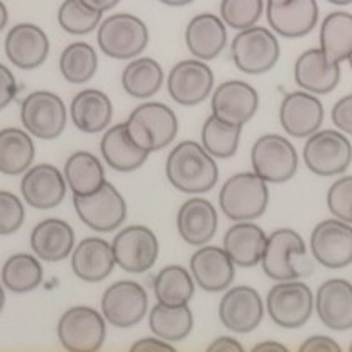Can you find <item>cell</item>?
<instances>
[{"label": "cell", "instance_id": "cell-54", "mask_svg": "<svg viewBox=\"0 0 352 352\" xmlns=\"http://www.w3.org/2000/svg\"><path fill=\"white\" fill-rule=\"evenodd\" d=\"M161 3H164V6H170V7H183V6H188V3H192L193 0H160Z\"/></svg>", "mask_w": 352, "mask_h": 352}, {"label": "cell", "instance_id": "cell-19", "mask_svg": "<svg viewBox=\"0 0 352 352\" xmlns=\"http://www.w3.org/2000/svg\"><path fill=\"white\" fill-rule=\"evenodd\" d=\"M68 183L65 173L53 164H36L21 179V193L25 204L38 210H50L65 200Z\"/></svg>", "mask_w": 352, "mask_h": 352}, {"label": "cell", "instance_id": "cell-14", "mask_svg": "<svg viewBox=\"0 0 352 352\" xmlns=\"http://www.w3.org/2000/svg\"><path fill=\"white\" fill-rule=\"evenodd\" d=\"M148 305V293L138 281L120 280L104 292L100 311L113 327L131 329L146 317Z\"/></svg>", "mask_w": 352, "mask_h": 352}, {"label": "cell", "instance_id": "cell-38", "mask_svg": "<svg viewBox=\"0 0 352 352\" xmlns=\"http://www.w3.org/2000/svg\"><path fill=\"white\" fill-rule=\"evenodd\" d=\"M195 285L192 273L179 264L164 266L153 280L154 296L166 305H186L195 295Z\"/></svg>", "mask_w": 352, "mask_h": 352}, {"label": "cell", "instance_id": "cell-8", "mask_svg": "<svg viewBox=\"0 0 352 352\" xmlns=\"http://www.w3.org/2000/svg\"><path fill=\"white\" fill-rule=\"evenodd\" d=\"M307 256L303 237L293 229H278L267 236L261 258V267L270 280L286 281L298 280L308 273L298 266Z\"/></svg>", "mask_w": 352, "mask_h": 352}, {"label": "cell", "instance_id": "cell-49", "mask_svg": "<svg viewBox=\"0 0 352 352\" xmlns=\"http://www.w3.org/2000/svg\"><path fill=\"white\" fill-rule=\"evenodd\" d=\"M132 351H168L175 352V347L171 342L160 339V337H144V339H139L138 342H134L131 346Z\"/></svg>", "mask_w": 352, "mask_h": 352}, {"label": "cell", "instance_id": "cell-53", "mask_svg": "<svg viewBox=\"0 0 352 352\" xmlns=\"http://www.w3.org/2000/svg\"><path fill=\"white\" fill-rule=\"evenodd\" d=\"M7 22H9V12H7L6 3L0 0V31H3V28L7 25Z\"/></svg>", "mask_w": 352, "mask_h": 352}, {"label": "cell", "instance_id": "cell-3", "mask_svg": "<svg viewBox=\"0 0 352 352\" xmlns=\"http://www.w3.org/2000/svg\"><path fill=\"white\" fill-rule=\"evenodd\" d=\"M131 139L148 153L161 151L173 142L178 134L176 113L161 102H144L131 112L126 120Z\"/></svg>", "mask_w": 352, "mask_h": 352}, {"label": "cell", "instance_id": "cell-21", "mask_svg": "<svg viewBox=\"0 0 352 352\" xmlns=\"http://www.w3.org/2000/svg\"><path fill=\"white\" fill-rule=\"evenodd\" d=\"M259 95L256 88L241 80H229L212 94V113L223 122L244 126L256 116Z\"/></svg>", "mask_w": 352, "mask_h": 352}, {"label": "cell", "instance_id": "cell-28", "mask_svg": "<svg viewBox=\"0 0 352 352\" xmlns=\"http://www.w3.org/2000/svg\"><path fill=\"white\" fill-rule=\"evenodd\" d=\"M185 43L197 60H215L227 46L226 22L215 14H198L186 25Z\"/></svg>", "mask_w": 352, "mask_h": 352}, {"label": "cell", "instance_id": "cell-57", "mask_svg": "<svg viewBox=\"0 0 352 352\" xmlns=\"http://www.w3.org/2000/svg\"><path fill=\"white\" fill-rule=\"evenodd\" d=\"M329 3H333V6H349L352 0H327Z\"/></svg>", "mask_w": 352, "mask_h": 352}, {"label": "cell", "instance_id": "cell-36", "mask_svg": "<svg viewBox=\"0 0 352 352\" xmlns=\"http://www.w3.org/2000/svg\"><path fill=\"white\" fill-rule=\"evenodd\" d=\"M320 50L332 63H342L352 54V14L330 12L320 24Z\"/></svg>", "mask_w": 352, "mask_h": 352}, {"label": "cell", "instance_id": "cell-23", "mask_svg": "<svg viewBox=\"0 0 352 352\" xmlns=\"http://www.w3.org/2000/svg\"><path fill=\"white\" fill-rule=\"evenodd\" d=\"M315 311L325 327L332 330L352 329V285L342 278H332L318 286Z\"/></svg>", "mask_w": 352, "mask_h": 352}, {"label": "cell", "instance_id": "cell-1", "mask_svg": "<svg viewBox=\"0 0 352 352\" xmlns=\"http://www.w3.org/2000/svg\"><path fill=\"white\" fill-rule=\"evenodd\" d=\"M164 171L171 186L188 195L210 192L219 182L215 157L197 141H183L176 144L168 154Z\"/></svg>", "mask_w": 352, "mask_h": 352}, {"label": "cell", "instance_id": "cell-7", "mask_svg": "<svg viewBox=\"0 0 352 352\" xmlns=\"http://www.w3.org/2000/svg\"><path fill=\"white\" fill-rule=\"evenodd\" d=\"M315 296L308 285L298 280L276 281L266 296V311L281 329H300L310 320Z\"/></svg>", "mask_w": 352, "mask_h": 352}, {"label": "cell", "instance_id": "cell-39", "mask_svg": "<svg viewBox=\"0 0 352 352\" xmlns=\"http://www.w3.org/2000/svg\"><path fill=\"white\" fill-rule=\"evenodd\" d=\"M43 266L38 256L12 254L2 266V285L12 293H29L43 283Z\"/></svg>", "mask_w": 352, "mask_h": 352}, {"label": "cell", "instance_id": "cell-32", "mask_svg": "<svg viewBox=\"0 0 352 352\" xmlns=\"http://www.w3.org/2000/svg\"><path fill=\"white\" fill-rule=\"evenodd\" d=\"M267 236L252 220L236 222L226 230L223 249L236 266L254 267L261 263Z\"/></svg>", "mask_w": 352, "mask_h": 352}, {"label": "cell", "instance_id": "cell-15", "mask_svg": "<svg viewBox=\"0 0 352 352\" xmlns=\"http://www.w3.org/2000/svg\"><path fill=\"white\" fill-rule=\"evenodd\" d=\"M310 249L315 261L329 270H342L352 263V227L339 219H327L314 227Z\"/></svg>", "mask_w": 352, "mask_h": 352}, {"label": "cell", "instance_id": "cell-43", "mask_svg": "<svg viewBox=\"0 0 352 352\" xmlns=\"http://www.w3.org/2000/svg\"><path fill=\"white\" fill-rule=\"evenodd\" d=\"M264 12V0H222L220 2V19L227 28L236 31L252 28L258 24Z\"/></svg>", "mask_w": 352, "mask_h": 352}, {"label": "cell", "instance_id": "cell-22", "mask_svg": "<svg viewBox=\"0 0 352 352\" xmlns=\"http://www.w3.org/2000/svg\"><path fill=\"white\" fill-rule=\"evenodd\" d=\"M3 47L6 56L16 68L36 69L50 54V39L39 25L21 22L7 32Z\"/></svg>", "mask_w": 352, "mask_h": 352}, {"label": "cell", "instance_id": "cell-52", "mask_svg": "<svg viewBox=\"0 0 352 352\" xmlns=\"http://www.w3.org/2000/svg\"><path fill=\"white\" fill-rule=\"evenodd\" d=\"M252 351L259 352V351H274V352H288V347L283 346L280 342H274V340H266V342H259L252 347Z\"/></svg>", "mask_w": 352, "mask_h": 352}, {"label": "cell", "instance_id": "cell-45", "mask_svg": "<svg viewBox=\"0 0 352 352\" xmlns=\"http://www.w3.org/2000/svg\"><path fill=\"white\" fill-rule=\"evenodd\" d=\"M25 219L24 204L14 193L0 190V236H9L21 229Z\"/></svg>", "mask_w": 352, "mask_h": 352}, {"label": "cell", "instance_id": "cell-29", "mask_svg": "<svg viewBox=\"0 0 352 352\" xmlns=\"http://www.w3.org/2000/svg\"><path fill=\"white\" fill-rule=\"evenodd\" d=\"M29 244L32 252L43 261H63L75 249V230L66 220L44 219L32 229Z\"/></svg>", "mask_w": 352, "mask_h": 352}, {"label": "cell", "instance_id": "cell-20", "mask_svg": "<svg viewBox=\"0 0 352 352\" xmlns=\"http://www.w3.org/2000/svg\"><path fill=\"white\" fill-rule=\"evenodd\" d=\"M190 273L195 283L208 293L226 292L236 276V264L219 245H200L190 259Z\"/></svg>", "mask_w": 352, "mask_h": 352}, {"label": "cell", "instance_id": "cell-34", "mask_svg": "<svg viewBox=\"0 0 352 352\" xmlns=\"http://www.w3.org/2000/svg\"><path fill=\"white\" fill-rule=\"evenodd\" d=\"M65 179L73 195H91L102 188L105 179V170L102 161L88 151H76L66 160Z\"/></svg>", "mask_w": 352, "mask_h": 352}, {"label": "cell", "instance_id": "cell-37", "mask_svg": "<svg viewBox=\"0 0 352 352\" xmlns=\"http://www.w3.org/2000/svg\"><path fill=\"white\" fill-rule=\"evenodd\" d=\"M122 88L127 95L132 98H151L160 91L164 82V73L161 65L153 58H134L131 63L124 68L122 76Z\"/></svg>", "mask_w": 352, "mask_h": 352}, {"label": "cell", "instance_id": "cell-9", "mask_svg": "<svg viewBox=\"0 0 352 352\" xmlns=\"http://www.w3.org/2000/svg\"><path fill=\"white\" fill-rule=\"evenodd\" d=\"M303 161L311 173L322 178L342 175L352 163V144L344 132L318 129L307 138Z\"/></svg>", "mask_w": 352, "mask_h": 352}, {"label": "cell", "instance_id": "cell-56", "mask_svg": "<svg viewBox=\"0 0 352 352\" xmlns=\"http://www.w3.org/2000/svg\"><path fill=\"white\" fill-rule=\"evenodd\" d=\"M3 305H6V292H3V286L0 285V311L3 310Z\"/></svg>", "mask_w": 352, "mask_h": 352}, {"label": "cell", "instance_id": "cell-18", "mask_svg": "<svg viewBox=\"0 0 352 352\" xmlns=\"http://www.w3.org/2000/svg\"><path fill=\"white\" fill-rule=\"evenodd\" d=\"M280 124L288 135L296 139L310 138L324 122V105L310 91H289L280 104Z\"/></svg>", "mask_w": 352, "mask_h": 352}, {"label": "cell", "instance_id": "cell-35", "mask_svg": "<svg viewBox=\"0 0 352 352\" xmlns=\"http://www.w3.org/2000/svg\"><path fill=\"white\" fill-rule=\"evenodd\" d=\"M148 322L154 336L171 344L185 340L193 330V314L188 303L166 305L157 302L149 311Z\"/></svg>", "mask_w": 352, "mask_h": 352}, {"label": "cell", "instance_id": "cell-55", "mask_svg": "<svg viewBox=\"0 0 352 352\" xmlns=\"http://www.w3.org/2000/svg\"><path fill=\"white\" fill-rule=\"evenodd\" d=\"M289 0H266V6H285V3H288Z\"/></svg>", "mask_w": 352, "mask_h": 352}, {"label": "cell", "instance_id": "cell-10", "mask_svg": "<svg viewBox=\"0 0 352 352\" xmlns=\"http://www.w3.org/2000/svg\"><path fill=\"white\" fill-rule=\"evenodd\" d=\"M252 171L266 183H286L298 170L295 146L280 134H264L252 144Z\"/></svg>", "mask_w": 352, "mask_h": 352}, {"label": "cell", "instance_id": "cell-31", "mask_svg": "<svg viewBox=\"0 0 352 352\" xmlns=\"http://www.w3.org/2000/svg\"><path fill=\"white\" fill-rule=\"evenodd\" d=\"M100 153L105 163L120 173L139 170L151 154L132 141L126 122L116 124L104 132L100 139Z\"/></svg>", "mask_w": 352, "mask_h": 352}, {"label": "cell", "instance_id": "cell-44", "mask_svg": "<svg viewBox=\"0 0 352 352\" xmlns=\"http://www.w3.org/2000/svg\"><path fill=\"white\" fill-rule=\"evenodd\" d=\"M327 207L336 219L352 223V176H342L327 192Z\"/></svg>", "mask_w": 352, "mask_h": 352}, {"label": "cell", "instance_id": "cell-13", "mask_svg": "<svg viewBox=\"0 0 352 352\" xmlns=\"http://www.w3.org/2000/svg\"><path fill=\"white\" fill-rule=\"evenodd\" d=\"M116 264L131 274H141L156 264L160 256V241L146 226H129L120 229L112 241Z\"/></svg>", "mask_w": 352, "mask_h": 352}, {"label": "cell", "instance_id": "cell-58", "mask_svg": "<svg viewBox=\"0 0 352 352\" xmlns=\"http://www.w3.org/2000/svg\"><path fill=\"white\" fill-rule=\"evenodd\" d=\"M347 61H349V65H351V69H352V54H351V56H349V60H347Z\"/></svg>", "mask_w": 352, "mask_h": 352}, {"label": "cell", "instance_id": "cell-11", "mask_svg": "<svg viewBox=\"0 0 352 352\" xmlns=\"http://www.w3.org/2000/svg\"><path fill=\"white\" fill-rule=\"evenodd\" d=\"M66 105L60 95L36 90L22 100L21 122L24 129L43 141L58 139L66 127Z\"/></svg>", "mask_w": 352, "mask_h": 352}, {"label": "cell", "instance_id": "cell-27", "mask_svg": "<svg viewBox=\"0 0 352 352\" xmlns=\"http://www.w3.org/2000/svg\"><path fill=\"white\" fill-rule=\"evenodd\" d=\"M116 267L112 244L100 237H87L75 244L72 252V270L85 283H100Z\"/></svg>", "mask_w": 352, "mask_h": 352}, {"label": "cell", "instance_id": "cell-26", "mask_svg": "<svg viewBox=\"0 0 352 352\" xmlns=\"http://www.w3.org/2000/svg\"><path fill=\"white\" fill-rule=\"evenodd\" d=\"M295 83L314 95H327L340 82V65L327 60L320 47L300 54L293 68Z\"/></svg>", "mask_w": 352, "mask_h": 352}, {"label": "cell", "instance_id": "cell-30", "mask_svg": "<svg viewBox=\"0 0 352 352\" xmlns=\"http://www.w3.org/2000/svg\"><path fill=\"white\" fill-rule=\"evenodd\" d=\"M113 107L109 95L97 88H87L73 97L69 117L73 126L85 134L104 132L112 122Z\"/></svg>", "mask_w": 352, "mask_h": 352}, {"label": "cell", "instance_id": "cell-25", "mask_svg": "<svg viewBox=\"0 0 352 352\" xmlns=\"http://www.w3.org/2000/svg\"><path fill=\"white\" fill-rule=\"evenodd\" d=\"M266 19L274 34L288 39L303 38L318 22L317 0H289L285 6H266Z\"/></svg>", "mask_w": 352, "mask_h": 352}, {"label": "cell", "instance_id": "cell-42", "mask_svg": "<svg viewBox=\"0 0 352 352\" xmlns=\"http://www.w3.org/2000/svg\"><path fill=\"white\" fill-rule=\"evenodd\" d=\"M102 12L91 9L83 0H63L58 9V24L72 36H85L100 25Z\"/></svg>", "mask_w": 352, "mask_h": 352}, {"label": "cell", "instance_id": "cell-59", "mask_svg": "<svg viewBox=\"0 0 352 352\" xmlns=\"http://www.w3.org/2000/svg\"><path fill=\"white\" fill-rule=\"evenodd\" d=\"M349 349H351V352H352V344H351V347H349Z\"/></svg>", "mask_w": 352, "mask_h": 352}, {"label": "cell", "instance_id": "cell-47", "mask_svg": "<svg viewBox=\"0 0 352 352\" xmlns=\"http://www.w3.org/2000/svg\"><path fill=\"white\" fill-rule=\"evenodd\" d=\"M17 95V82L14 73L0 63V110L9 107Z\"/></svg>", "mask_w": 352, "mask_h": 352}, {"label": "cell", "instance_id": "cell-51", "mask_svg": "<svg viewBox=\"0 0 352 352\" xmlns=\"http://www.w3.org/2000/svg\"><path fill=\"white\" fill-rule=\"evenodd\" d=\"M83 2H85L87 6H90L91 9L104 14V12H109V10H112L120 0H83Z\"/></svg>", "mask_w": 352, "mask_h": 352}, {"label": "cell", "instance_id": "cell-41", "mask_svg": "<svg viewBox=\"0 0 352 352\" xmlns=\"http://www.w3.org/2000/svg\"><path fill=\"white\" fill-rule=\"evenodd\" d=\"M98 68V56L88 43H72L60 54V72L73 85L90 82Z\"/></svg>", "mask_w": 352, "mask_h": 352}, {"label": "cell", "instance_id": "cell-46", "mask_svg": "<svg viewBox=\"0 0 352 352\" xmlns=\"http://www.w3.org/2000/svg\"><path fill=\"white\" fill-rule=\"evenodd\" d=\"M332 122L340 132L352 135V94L336 102L332 107Z\"/></svg>", "mask_w": 352, "mask_h": 352}, {"label": "cell", "instance_id": "cell-2", "mask_svg": "<svg viewBox=\"0 0 352 352\" xmlns=\"http://www.w3.org/2000/svg\"><path fill=\"white\" fill-rule=\"evenodd\" d=\"M267 204H270L267 183L254 171L232 175L223 183L219 193L220 210L234 222L259 219L266 212Z\"/></svg>", "mask_w": 352, "mask_h": 352}, {"label": "cell", "instance_id": "cell-33", "mask_svg": "<svg viewBox=\"0 0 352 352\" xmlns=\"http://www.w3.org/2000/svg\"><path fill=\"white\" fill-rule=\"evenodd\" d=\"M36 148L31 134L17 127L0 131V173L6 176L24 175L34 163Z\"/></svg>", "mask_w": 352, "mask_h": 352}, {"label": "cell", "instance_id": "cell-40", "mask_svg": "<svg viewBox=\"0 0 352 352\" xmlns=\"http://www.w3.org/2000/svg\"><path fill=\"white\" fill-rule=\"evenodd\" d=\"M241 134L242 126L223 122L210 113L201 127V146L217 160H229L239 149Z\"/></svg>", "mask_w": 352, "mask_h": 352}, {"label": "cell", "instance_id": "cell-24", "mask_svg": "<svg viewBox=\"0 0 352 352\" xmlns=\"http://www.w3.org/2000/svg\"><path fill=\"white\" fill-rule=\"evenodd\" d=\"M219 227V215L212 201L207 198L193 197L182 204L176 214V229L179 237L188 245L208 244L214 239Z\"/></svg>", "mask_w": 352, "mask_h": 352}, {"label": "cell", "instance_id": "cell-12", "mask_svg": "<svg viewBox=\"0 0 352 352\" xmlns=\"http://www.w3.org/2000/svg\"><path fill=\"white\" fill-rule=\"evenodd\" d=\"M73 207L80 220L95 232L117 230L127 217L126 200L109 182L91 195H73Z\"/></svg>", "mask_w": 352, "mask_h": 352}, {"label": "cell", "instance_id": "cell-6", "mask_svg": "<svg viewBox=\"0 0 352 352\" xmlns=\"http://www.w3.org/2000/svg\"><path fill=\"white\" fill-rule=\"evenodd\" d=\"M105 324L102 311L87 305L72 307L58 320V339L69 352H95L104 346L107 337Z\"/></svg>", "mask_w": 352, "mask_h": 352}, {"label": "cell", "instance_id": "cell-16", "mask_svg": "<svg viewBox=\"0 0 352 352\" xmlns=\"http://www.w3.org/2000/svg\"><path fill=\"white\" fill-rule=\"evenodd\" d=\"M214 72L205 61L183 60L171 68L168 75V94L176 104L193 107L207 100L214 88Z\"/></svg>", "mask_w": 352, "mask_h": 352}, {"label": "cell", "instance_id": "cell-4", "mask_svg": "<svg viewBox=\"0 0 352 352\" xmlns=\"http://www.w3.org/2000/svg\"><path fill=\"white\" fill-rule=\"evenodd\" d=\"M97 43L112 60H134L148 47V25L132 14H112L97 28Z\"/></svg>", "mask_w": 352, "mask_h": 352}, {"label": "cell", "instance_id": "cell-5", "mask_svg": "<svg viewBox=\"0 0 352 352\" xmlns=\"http://www.w3.org/2000/svg\"><path fill=\"white\" fill-rule=\"evenodd\" d=\"M230 56L239 72L245 75H263L280 61L281 46L271 29L252 25L237 32L230 44Z\"/></svg>", "mask_w": 352, "mask_h": 352}, {"label": "cell", "instance_id": "cell-17", "mask_svg": "<svg viewBox=\"0 0 352 352\" xmlns=\"http://www.w3.org/2000/svg\"><path fill=\"white\" fill-rule=\"evenodd\" d=\"M264 317V302L258 289L239 285L227 288L219 303V318L226 329L249 333L258 329Z\"/></svg>", "mask_w": 352, "mask_h": 352}, {"label": "cell", "instance_id": "cell-48", "mask_svg": "<svg viewBox=\"0 0 352 352\" xmlns=\"http://www.w3.org/2000/svg\"><path fill=\"white\" fill-rule=\"evenodd\" d=\"M300 352H340V346L327 336H311L298 347Z\"/></svg>", "mask_w": 352, "mask_h": 352}, {"label": "cell", "instance_id": "cell-50", "mask_svg": "<svg viewBox=\"0 0 352 352\" xmlns=\"http://www.w3.org/2000/svg\"><path fill=\"white\" fill-rule=\"evenodd\" d=\"M208 352L212 351H219V352H242L244 351V347H242V344L239 342L237 339H234V337H217V339L214 340V342L208 344L207 347Z\"/></svg>", "mask_w": 352, "mask_h": 352}]
</instances>
